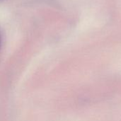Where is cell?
I'll list each match as a JSON object with an SVG mask.
<instances>
[{
	"label": "cell",
	"mask_w": 121,
	"mask_h": 121,
	"mask_svg": "<svg viewBox=\"0 0 121 121\" xmlns=\"http://www.w3.org/2000/svg\"><path fill=\"white\" fill-rule=\"evenodd\" d=\"M1 47V33H0V48Z\"/></svg>",
	"instance_id": "6da1fadb"
}]
</instances>
